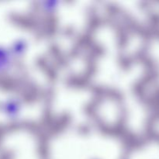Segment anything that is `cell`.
Masks as SVG:
<instances>
[{"label":"cell","instance_id":"6da1fadb","mask_svg":"<svg viewBox=\"0 0 159 159\" xmlns=\"http://www.w3.org/2000/svg\"><path fill=\"white\" fill-rule=\"evenodd\" d=\"M22 105L21 99L17 97H11L3 102L2 104V110L9 119L16 120L20 116Z\"/></svg>","mask_w":159,"mask_h":159},{"label":"cell","instance_id":"7a4b0ae2","mask_svg":"<svg viewBox=\"0 0 159 159\" xmlns=\"http://www.w3.org/2000/svg\"><path fill=\"white\" fill-rule=\"evenodd\" d=\"M13 60L9 50L0 46V74L6 73L12 68Z\"/></svg>","mask_w":159,"mask_h":159},{"label":"cell","instance_id":"3957f363","mask_svg":"<svg viewBox=\"0 0 159 159\" xmlns=\"http://www.w3.org/2000/svg\"><path fill=\"white\" fill-rule=\"evenodd\" d=\"M26 44H27V43H26L25 39L19 38L17 39V40H16L15 41L12 43L10 48H9V51H10L12 57H13L14 58L21 57L22 54H23V52H24L25 50H26Z\"/></svg>","mask_w":159,"mask_h":159},{"label":"cell","instance_id":"277c9868","mask_svg":"<svg viewBox=\"0 0 159 159\" xmlns=\"http://www.w3.org/2000/svg\"><path fill=\"white\" fill-rule=\"evenodd\" d=\"M60 2L57 0H46L39 2V6L43 12L46 13H51L58 8Z\"/></svg>","mask_w":159,"mask_h":159}]
</instances>
